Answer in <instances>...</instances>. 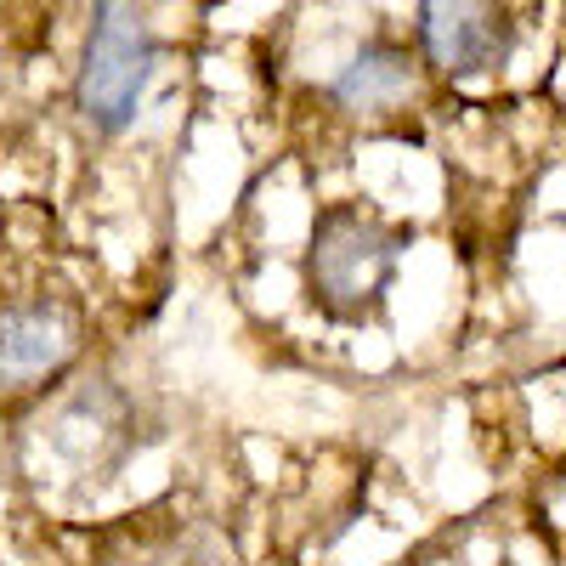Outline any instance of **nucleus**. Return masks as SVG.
Segmentation results:
<instances>
[{"label":"nucleus","mask_w":566,"mask_h":566,"mask_svg":"<svg viewBox=\"0 0 566 566\" xmlns=\"http://www.w3.org/2000/svg\"><path fill=\"white\" fill-rule=\"evenodd\" d=\"M402 244H408L402 232L380 227L374 216L328 210L312 232V255H306V277H312L317 306L328 317H363L391 283Z\"/></svg>","instance_id":"1"},{"label":"nucleus","mask_w":566,"mask_h":566,"mask_svg":"<svg viewBox=\"0 0 566 566\" xmlns=\"http://www.w3.org/2000/svg\"><path fill=\"white\" fill-rule=\"evenodd\" d=\"M74 352V317L63 306H18L0 317V380L29 386L63 368Z\"/></svg>","instance_id":"4"},{"label":"nucleus","mask_w":566,"mask_h":566,"mask_svg":"<svg viewBox=\"0 0 566 566\" xmlns=\"http://www.w3.org/2000/svg\"><path fill=\"white\" fill-rule=\"evenodd\" d=\"M504 12L493 7H470V0H431L419 12L424 52L448 74H482L504 57Z\"/></svg>","instance_id":"3"},{"label":"nucleus","mask_w":566,"mask_h":566,"mask_svg":"<svg viewBox=\"0 0 566 566\" xmlns=\"http://www.w3.org/2000/svg\"><path fill=\"white\" fill-rule=\"evenodd\" d=\"M154 29L136 7H97L85 40V69H80V108L91 125L125 130L142 91L154 74Z\"/></svg>","instance_id":"2"},{"label":"nucleus","mask_w":566,"mask_h":566,"mask_svg":"<svg viewBox=\"0 0 566 566\" xmlns=\"http://www.w3.org/2000/svg\"><path fill=\"white\" fill-rule=\"evenodd\" d=\"M413 91V63L408 52H397V45H363V52L335 74V97L346 108H391L402 103Z\"/></svg>","instance_id":"5"}]
</instances>
